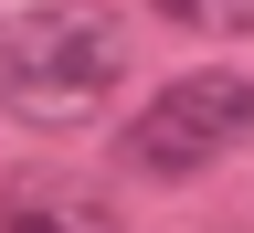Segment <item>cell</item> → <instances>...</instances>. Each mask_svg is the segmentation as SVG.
Returning <instances> with one entry per match:
<instances>
[{
    "mask_svg": "<svg viewBox=\"0 0 254 233\" xmlns=\"http://www.w3.org/2000/svg\"><path fill=\"white\" fill-rule=\"evenodd\" d=\"M138 64V32L95 0H43V11L0 21V106L21 127H85Z\"/></svg>",
    "mask_w": 254,
    "mask_h": 233,
    "instance_id": "cell-1",
    "label": "cell"
},
{
    "mask_svg": "<svg viewBox=\"0 0 254 233\" xmlns=\"http://www.w3.org/2000/svg\"><path fill=\"white\" fill-rule=\"evenodd\" d=\"M244 138H254V85L244 75H180V85H159L148 106L127 117L117 159L148 170V180H190V170H212V159H233Z\"/></svg>",
    "mask_w": 254,
    "mask_h": 233,
    "instance_id": "cell-2",
    "label": "cell"
},
{
    "mask_svg": "<svg viewBox=\"0 0 254 233\" xmlns=\"http://www.w3.org/2000/svg\"><path fill=\"white\" fill-rule=\"evenodd\" d=\"M0 233H117V212L74 180H11L0 191Z\"/></svg>",
    "mask_w": 254,
    "mask_h": 233,
    "instance_id": "cell-3",
    "label": "cell"
},
{
    "mask_svg": "<svg viewBox=\"0 0 254 233\" xmlns=\"http://www.w3.org/2000/svg\"><path fill=\"white\" fill-rule=\"evenodd\" d=\"M159 21H180V32H212V43H233V32H254V0H148Z\"/></svg>",
    "mask_w": 254,
    "mask_h": 233,
    "instance_id": "cell-4",
    "label": "cell"
}]
</instances>
